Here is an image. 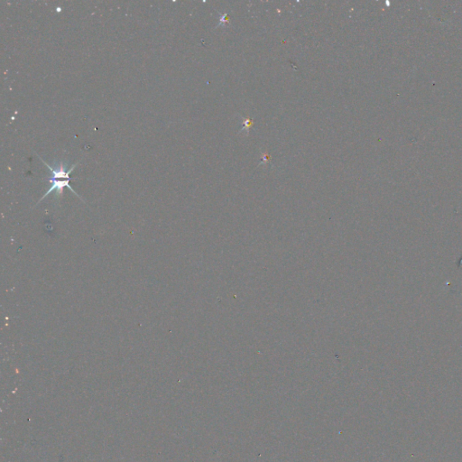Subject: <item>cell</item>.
<instances>
[{"label":"cell","instance_id":"6da1fadb","mask_svg":"<svg viewBox=\"0 0 462 462\" xmlns=\"http://www.w3.org/2000/svg\"><path fill=\"white\" fill-rule=\"evenodd\" d=\"M38 155V154H37ZM39 156V155H38ZM39 158L41 159V161L43 162L44 165L47 166L48 169L50 171L51 175L52 176H50L48 178V181L50 182V187L48 189V191H46V193L42 197V199L39 201V202H42L43 199H45L46 197L53 191H55V197H61L63 195V192H64V189L66 187L68 188L70 191H72L74 193L75 195L80 198V195L77 194V192L70 186V181L71 180L70 178V174L74 170L75 167L77 165H79V163L75 164V165H72L71 168L67 169V165L64 164V162H60V163H56L55 164V167H52L51 165H48L47 163L45 161H43V159H42L40 156ZM81 199V198H80ZM38 202V203H39Z\"/></svg>","mask_w":462,"mask_h":462}]
</instances>
